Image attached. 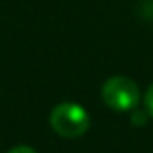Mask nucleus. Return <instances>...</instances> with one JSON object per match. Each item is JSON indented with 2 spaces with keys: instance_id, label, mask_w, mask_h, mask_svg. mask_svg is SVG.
<instances>
[{
  "instance_id": "nucleus-1",
  "label": "nucleus",
  "mask_w": 153,
  "mask_h": 153,
  "mask_svg": "<svg viewBox=\"0 0 153 153\" xmlns=\"http://www.w3.org/2000/svg\"><path fill=\"white\" fill-rule=\"evenodd\" d=\"M51 126L62 138H79L89 128V114L78 103H60L51 112Z\"/></svg>"
},
{
  "instance_id": "nucleus-2",
  "label": "nucleus",
  "mask_w": 153,
  "mask_h": 153,
  "mask_svg": "<svg viewBox=\"0 0 153 153\" xmlns=\"http://www.w3.org/2000/svg\"><path fill=\"white\" fill-rule=\"evenodd\" d=\"M101 97L112 111H132L140 101L138 83L126 76H112L103 83Z\"/></svg>"
},
{
  "instance_id": "nucleus-3",
  "label": "nucleus",
  "mask_w": 153,
  "mask_h": 153,
  "mask_svg": "<svg viewBox=\"0 0 153 153\" xmlns=\"http://www.w3.org/2000/svg\"><path fill=\"white\" fill-rule=\"evenodd\" d=\"M143 101H146V111H147V114H149L151 118H153V85L149 87V89H147L146 99H143Z\"/></svg>"
},
{
  "instance_id": "nucleus-4",
  "label": "nucleus",
  "mask_w": 153,
  "mask_h": 153,
  "mask_svg": "<svg viewBox=\"0 0 153 153\" xmlns=\"http://www.w3.org/2000/svg\"><path fill=\"white\" fill-rule=\"evenodd\" d=\"M146 118H147V111H146V112L136 111L134 116H132V122H134V124H146Z\"/></svg>"
},
{
  "instance_id": "nucleus-5",
  "label": "nucleus",
  "mask_w": 153,
  "mask_h": 153,
  "mask_svg": "<svg viewBox=\"0 0 153 153\" xmlns=\"http://www.w3.org/2000/svg\"><path fill=\"white\" fill-rule=\"evenodd\" d=\"M8 153H37L33 149V147H29V146H16V147H12Z\"/></svg>"
}]
</instances>
